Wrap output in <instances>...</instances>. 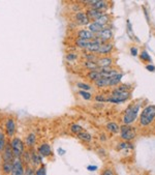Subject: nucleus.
<instances>
[{"mask_svg":"<svg viewBox=\"0 0 155 175\" xmlns=\"http://www.w3.org/2000/svg\"><path fill=\"white\" fill-rule=\"evenodd\" d=\"M142 106V101L138 100L135 103H132L131 105H129L127 108L125 109L123 114V123L125 125H130L132 124L138 118V111Z\"/></svg>","mask_w":155,"mask_h":175,"instance_id":"1","label":"nucleus"},{"mask_svg":"<svg viewBox=\"0 0 155 175\" xmlns=\"http://www.w3.org/2000/svg\"><path fill=\"white\" fill-rule=\"evenodd\" d=\"M155 120V105H148L141 112L138 124L142 127H147Z\"/></svg>","mask_w":155,"mask_h":175,"instance_id":"2","label":"nucleus"},{"mask_svg":"<svg viewBox=\"0 0 155 175\" xmlns=\"http://www.w3.org/2000/svg\"><path fill=\"white\" fill-rule=\"evenodd\" d=\"M9 144H11V150H13L15 158H22L23 152H24L26 149L24 141L20 137H13L11 139V141H9Z\"/></svg>","mask_w":155,"mask_h":175,"instance_id":"3","label":"nucleus"},{"mask_svg":"<svg viewBox=\"0 0 155 175\" xmlns=\"http://www.w3.org/2000/svg\"><path fill=\"white\" fill-rule=\"evenodd\" d=\"M120 136L121 139H123L125 142H130L131 140H133L137 136V132L135 129L130 125H125L123 124L120 127Z\"/></svg>","mask_w":155,"mask_h":175,"instance_id":"4","label":"nucleus"},{"mask_svg":"<svg viewBox=\"0 0 155 175\" xmlns=\"http://www.w3.org/2000/svg\"><path fill=\"white\" fill-rule=\"evenodd\" d=\"M130 97H131L130 91L115 93V94H111L110 97H107V102L113 103V104H121V103H124L130 99Z\"/></svg>","mask_w":155,"mask_h":175,"instance_id":"5","label":"nucleus"},{"mask_svg":"<svg viewBox=\"0 0 155 175\" xmlns=\"http://www.w3.org/2000/svg\"><path fill=\"white\" fill-rule=\"evenodd\" d=\"M17 127H16V121L13 117H8L4 121V134L6 137L13 138L15 137V134L17 132Z\"/></svg>","mask_w":155,"mask_h":175,"instance_id":"6","label":"nucleus"},{"mask_svg":"<svg viewBox=\"0 0 155 175\" xmlns=\"http://www.w3.org/2000/svg\"><path fill=\"white\" fill-rule=\"evenodd\" d=\"M36 151L39 155H41L43 158H50L53 155V151H52V146L47 142H44V143H41L36 148Z\"/></svg>","mask_w":155,"mask_h":175,"instance_id":"7","label":"nucleus"},{"mask_svg":"<svg viewBox=\"0 0 155 175\" xmlns=\"http://www.w3.org/2000/svg\"><path fill=\"white\" fill-rule=\"evenodd\" d=\"M95 36L97 37V38L99 39L102 44H105V43H111L114 34H113V31H112L111 28L105 27V28H103L100 32H98Z\"/></svg>","mask_w":155,"mask_h":175,"instance_id":"8","label":"nucleus"},{"mask_svg":"<svg viewBox=\"0 0 155 175\" xmlns=\"http://www.w3.org/2000/svg\"><path fill=\"white\" fill-rule=\"evenodd\" d=\"M30 160H31V163H30V165H31L32 167L34 168H38L41 165H43V160L44 158L41 157V155L37 153L36 149L35 148H30Z\"/></svg>","mask_w":155,"mask_h":175,"instance_id":"9","label":"nucleus"},{"mask_svg":"<svg viewBox=\"0 0 155 175\" xmlns=\"http://www.w3.org/2000/svg\"><path fill=\"white\" fill-rule=\"evenodd\" d=\"M25 166L21 158H15L13 163V169L11 175H24Z\"/></svg>","mask_w":155,"mask_h":175,"instance_id":"10","label":"nucleus"},{"mask_svg":"<svg viewBox=\"0 0 155 175\" xmlns=\"http://www.w3.org/2000/svg\"><path fill=\"white\" fill-rule=\"evenodd\" d=\"M95 62L99 69H103V67H113L115 61L114 58L111 56H102V57H98Z\"/></svg>","mask_w":155,"mask_h":175,"instance_id":"11","label":"nucleus"},{"mask_svg":"<svg viewBox=\"0 0 155 175\" xmlns=\"http://www.w3.org/2000/svg\"><path fill=\"white\" fill-rule=\"evenodd\" d=\"M1 161L2 162H14V161H15V157H14V153H13V150H11L9 142L6 143L5 147L2 150Z\"/></svg>","mask_w":155,"mask_h":175,"instance_id":"12","label":"nucleus"},{"mask_svg":"<svg viewBox=\"0 0 155 175\" xmlns=\"http://www.w3.org/2000/svg\"><path fill=\"white\" fill-rule=\"evenodd\" d=\"M74 21H76L78 25H81V26H86V25H89V23H90V20L87 17L86 13L82 11H77L74 14Z\"/></svg>","mask_w":155,"mask_h":175,"instance_id":"13","label":"nucleus"},{"mask_svg":"<svg viewBox=\"0 0 155 175\" xmlns=\"http://www.w3.org/2000/svg\"><path fill=\"white\" fill-rule=\"evenodd\" d=\"M102 45V43L97 38V37H94V39L90 41L87 45L85 51L88 53H93V54H96V52L98 51V49L100 48V46Z\"/></svg>","mask_w":155,"mask_h":175,"instance_id":"14","label":"nucleus"},{"mask_svg":"<svg viewBox=\"0 0 155 175\" xmlns=\"http://www.w3.org/2000/svg\"><path fill=\"white\" fill-rule=\"evenodd\" d=\"M114 51V45L112 43H105L100 46L98 51L96 52V55L99 56H110Z\"/></svg>","mask_w":155,"mask_h":175,"instance_id":"15","label":"nucleus"},{"mask_svg":"<svg viewBox=\"0 0 155 175\" xmlns=\"http://www.w3.org/2000/svg\"><path fill=\"white\" fill-rule=\"evenodd\" d=\"M36 141H37V138H36V135L34 134L33 132L29 133L27 136L25 137V146L26 148L30 149V148H34L35 145H36Z\"/></svg>","mask_w":155,"mask_h":175,"instance_id":"16","label":"nucleus"},{"mask_svg":"<svg viewBox=\"0 0 155 175\" xmlns=\"http://www.w3.org/2000/svg\"><path fill=\"white\" fill-rule=\"evenodd\" d=\"M85 13H86L87 17L89 18V20L93 21V22H94L95 20H97V19H99L103 14H105L103 11H97V9H95V8H87Z\"/></svg>","mask_w":155,"mask_h":175,"instance_id":"17","label":"nucleus"},{"mask_svg":"<svg viewBox=\"0 0 155 175\" xmlns=\"http://www.w3.org/2000/svg\"><path fill=\"white\" fill-rule=\"evenodd\" d=\"M77 36H78V38L86 39V41H92V39H94V37H95L94 34H93L92 32L89 31L88 29H80V30H78Z\"/></svg>","mask_w":155,"mask_h":175,"instance_id":"18","label":"nucleus"},{"mask_svg":"<svg viewBox=\"0 0 155 175\" xmlns=\"http://www.w3.org/2000/svg\"><path fill=\"white\" fill-rule=\"evenodd\" d=\"M14 162H2L0 164V173L2 175H11V169H13Z\"/></svg>","mask_w":155,"mask_h":175,"instance_id":"19","label":"nucleus"},{"mask_svg":"<svg viewBox=\"0 0 155 175\" xmlns=\"http://www.w3.org/2000/svg\"><path fill=\"white\" fill-rule=\"evenodd\" d=\"M124 74L123 73H119L117 74L116 76L112 77V78H110V84H109V87H116V86L120 85L121 84V80L122 78H123Z\"/></svg>","mask_w":155,"mask_h":175,"instance_id":"20","label":"nucleus"},{"mask_svg":"<svg viewBox=\"0 0 155 175\" xmlns=\"http://www.w3.org/2000/svg\"><path fill=\"white\" fill-rule=\"evenodd\" d=\"M82 66H83L84 69H86L88 72L98 71V69H99V67H98V65L96 64L95 61H86V60H84V61L82 62Z\"/></svg>","mask_w":155,"mask_h":175,"instance_id":"21","label":"nucleus"},{"mask_svg":"<svg viewBox=\"0 0 155 175\" xmlns=\"http://www.w3.org/2000/svg\"><path fill=\"white\" fill-rule=\"evenodd\" d=\"M94 86L96 88H102V87H109V84H110V79L108 78H98L97 80L93 82Z\"/></svg>","mask_w":155,"mask_h":175,"instance_id":"22","label":"nucleus"},{"mask_svg":"<svg viewBox=\"0 0 155 175\" xmlns=\"http://www.w3.org/2000/svg\"><path fill=\"white\" fill-rule=\"evenodd\" d=\"M103 28H105V26H102V25L97 24V23H95V22H92L91 24L88 25V30L90 32H92V33L94 34V35H96V34H97L98 32L102 31Z\"/></svg>","mask_w":155,"mask_h":175,"instance_id":"23","label":"nucleus"},{"mask_svg":"<svg viewBox=\"0 0 155 175\" xmlns=\"http://www.w3.org/2000/svg\"><path fill=\"white\" fill-rule=\"evenodd\" d=\"M95 23H97V24L102 25V26H105V27H108V24H109L110 22H111V19H110V15H108V14H103V15L100 17L99 19H97V20L94 21Z\"/></svg>","mask_w":155,"mask_h":175,"instance_id":"24","label":"nucleus"},{"mask_svg":"<svg viewBox=\"0 0 155 175\" xmlns=\"http://www.w3.org/2000/svg\"><path fill=\"white\" fill-rule=\"evenodd\" d=\"M130 89H131V86L130 85H126V84H120V85L116 86V87L113 89L112 94L124 92V91H130Z\"/></svg>","mask_w":155,"mask_h":175,"instance_id":"25","label":"nucleus"},{"mask_svg":"<svg viewBox=\"0 0 155 175\" xmlns=\"http://www.w3.org/2000/svg\"><path fill=\"white\" fill-rule=\"evenodd\" d=\"M77 137L81 140V141L85 142V143H89V142L92 141V135L89 134L88 132H85V130L82 132V133H80L79 135H77Z\"/></svg>","mask_w":155,"mask_h":175,"instance_id":"26","label":"nucleus"},{"mask_svg":"<svg viewBox=\"0 0 155 175\" xmlns=\"http://www.w3.org/2000/svg\"><path fill=\"white\" fill-rule=\"evenodd\" d=\"M21 160H22L24 166H31V165H30V163H31V160H30V150L28 148H26L25 151L23 152Z\"/></svg>","mask_w":155,"mask_h":175,"instance_id":"27","label":"nucleus"},{"mask_svg":"<svg viewBox=\"0 0 155 175\" xmlns=\"http://www.w3.org/2000/svg\"><path fill=\"white\" fill-rule=\"evenodd\" d=\"M107 129L111 133H114V134L120 133V127H119V124L117 122H109L107 124Z\"/></svg>","mask_w":155,"mask_h":175,"instance_id":"28","label":"nucleus"},{"mask_svg":"<svg viewBox=\"0 0 155 175\" xmlns=\"http://www.w3.org/2000/svg\"><path fill=\"white\" fill-rule=\"evenodd\" d=\"M87 79H89L90 81L94 82V81L97 80L98 78H100V75H99V71H91V72H88L86 75Z\"/></svg>","mask_w":155,"mask_h":175,"instance_id":"29","label":"nucleus"},{"mask_svg":"<svg viewBox=\"0 0 155 175\" xmlns=\"http://www.w3.org/2000/svg\"><path fill=\"white\" fill-rule=\"evenodd\" d=\"M6 143H8V142H6V136H5V134H4L3 130L0 129V153L2 152V150H3L4 147H5Z\"/></svg>","mask_w":155,"mask_h":175,"instance_id":"30","label":"nucleus"},{"mask_svg":"<svg viewBox=\"0 0 155 175\" xmlns=\"http://www.w3.org/2000/svg\"><path fill=\"white\" fill-rule=\"evenodd\" d=\"M89 41H86V39H82V38H77L76 41H74V45H76L78 48L85 50Z\"/></svg>","mask_w":155,"mask_h":175,"instance_id":"31","label":"nucleus"},{"mask_svg":"<svg viewBox=\"0 0 155 175\" xmlns=\"http://www.w3.org/2000/svg\"><path fill=\"white\" fill-rule=\"evenodd\" d=\"M76 86H77L78 88H79V90H84V91H89L90 89H92V87H91L90 84L84 83V82H82V81H79V82H77Z\"/></svg>","mask_w":155,"mask_h":175,"instance_id":"32","label":"nucleus"},{"mask_svg":"<svg viewBox=\"0 0 155 175\" xmlns=\"http://www.w3.org/2000/svg\"><path fill=\"white\" fill-rule=\"evenodd\" d=\"M70 133H72V134L74 135H79L80 133L84 132V129L81 127L80 124H77V123H74V124L70 125Z\"/></svg>","mask_w":155,"mask_h":175,"instance_id":"33","label":"nucleus"},{"mask_svg":"<svg viewBox=\"0 0 155 175\" xmlns=\"http://www.w3.org/2000/svg\"><path fill=\"white\" fill-rule=\"evenodd\" d=\"M78 93H79L80 97H81L83 100H85V101H91V100L93 99L92 93H90L89 91H84V90H79V91H78Z\"/></svg>","mask_w":155,"mask_h":175,"instance_id":"34","label":"nucleus"},{"mask_svg":"<svg viewBox=\"0 0 155 175\" xmlns=\"http://www.w3.org/2000/svg\"><path fill=\"white\" fill-rule=\"evenodd\" d=\"M97 58H98V56L96 54H93V53L86 52L85 54H84V59H85L86 61H96Z\"/></svg>","mask_w":155,"mask_h":175,"instance_id":"35","label":"nucleus"},{"mask_svg":"<svg viewBox=\"0 0 155 175\" xmlns=\"http://www.w3.org/2000/svg\"><path fill=\"white\" fill-rule=\"evenodd\" d=\"M140 59L144 62H151V57H150L149 53L147 51H142L141 52V55H140Z\"/></svg>","mask_w":155,"mask_h":175,"instance_id":"36","label":"nucleus"},{"mask_svg":"<svg viewBox=\"0 0 155 175\" xmlns=\"http://www.w3.org/2000/svg\"><path fill=\"white\" fill-rule=\"evenodd\" d=\"M126 30H127V34H128L129 38H131V41H132L133 37H135V35H133L132 27H131V23H130V21H129V20L126 21Z\"/></svg>","mask_w":155,"mask_h":175,"instance_id":"37","label":"nucleus"},{"mask_svg":"<svg viewBox=\"0 0 155 175\" xmlns=\"http://www.w3.org/2000/svg\"><path fill=\"white\" fill-rule=\"evenodd\" d=\"M79 58V55L77 54V53L74 52H70L68 54H66L65 56V59L67 60V61H76V60Z\"/></svg>","mask_w":155,"mask_h":175,"instance_id":"38","label":"nucleus"},{"mask_svg":"<svg viewBox=\"0 0 155 175\" xmlns=\"http://www.w3.org/2000/svg\"><path fill=\"white\" fill-rule=\"evenodd\" d=\"M35 175H47V168L46 165L43 164L41 165L38 168H36V172H35Z\"/></svg>","mask_w":155,"mask_h":175,"instance_id":"39","label":"nucleus"},{"mask_svg":"<svg viewBox=\"0 0 155 175\" xmlns=\"http://www.w3.org/2000/svg\"><path fill=\"white\" fill-rule=\"evenodd\" d=\"M133 149V145L132 144H130L129 142H121V143H119L118 145V149Z\"/></svg>","mask_w":155,"mask_h":175,"instance_id":"40","label":"nucleus"},{"mask_svg":"<svg viewBox=\"0 0 155 175\" xmlns=\"http://www.w3.org/2000/svg\"><path fill=\"white\" fill-rule=\"evenodd\" d=\"M35 172H36V168L32 166H25L24 175H35Z\"/></svg>","mask_w":155,"mask_h":175,"instance_id":"41","label":"nucleus"},{"mask_svg":"<svg viewBox=\"0 0 155 175\" xmlns=\"http://www.w3.org/2000/svg\"><path fill=\"white\" fill-rule=\"evenodd\" d=\"M100 175H115L114 174V171L111 169V168H105V169L102 170V173Z\"/></svg>","mask_w":155,"mask_h":175,"instance_id":"42","label":"nucleus"},{"mask_svg":"<svg viewBox=\"0 0 155 175\" xmlns=\"http://www.w3.org/2000/svg\"><path fill=\"white\" fill-rule=\"evenodd\" d=\"M94 100L96 102H102V103H105L107 102V97H105V95H102V94H98V95H95L94 97Z\"/></svg>","mask_w":155,"mask_h":175,"instance_id":"43","label":"nucleus"},{"mask_svg":"<svg viewBox=\"0 0 155 175\" xmlns=\"http://www.w3.org/2000/svg\"><path fill=\"white\" fill-rule=\"evenodd\" d=\"M138 51L137 47H131L130 48V54L135 57V56H138Z\"/></svg>","mask_w":155,"mask_h":175,"instance_id":"44","label":"nucleus"},{"mask_svg":"<svg viewBox=\"0 0 155 175\" xmlns=\"http://www.w3.org/2000/svg\"><path fill=\"white\" fill-rule=\"evenodd\" d=\"M146 69L149 72H155V65L153 64H147L146 65Z\"/></svg>","mask_w":155,"mask_h":175,"instance_id":"45","label":"nucleus"},{"mask_svg":"<svg viewBox=\"0 0 155 175\" xmlns=\"http://www.w3.org/2000/svg\"><path fill=\"white\" fill-rule=\"evenodd\" d=\"M97 169H98L97 166H92V165H91V166H88V167H87V170H88V171H91V172H94V171H96Z\"/></svg>","mask_w":155,"mask_h":175,"instance_id":"46","label":"nucleus"},{"mask_svg":"<svg viewBox=\"0 0 155 175\" xmlns=\"http://www.w3.org/2000/svg\"><path fill=\"white\" fill-rule=\"evenodd\" d=\"M65 153H66V151H65L64 149H62V148H58V155H61V157H62V155H64Z\"/></svg>","mask_w":155,"mask_h":175,"instance_id":"47","label":"nucleus"},{"mask_svg":"<svg viewBox=\"0 0 155 175\" xmlns=\"http://www.w3.org/2000/svg\"><path fill=\"white\" fill-rule=\"evenodd\" d=\"M100 138H102V139H100L102 141H105V135H102V136H100Z\"/></svg>","mask_w":155,"mask_h":175,"instance_id":"48","label":"nucleus"}]
</instances>
